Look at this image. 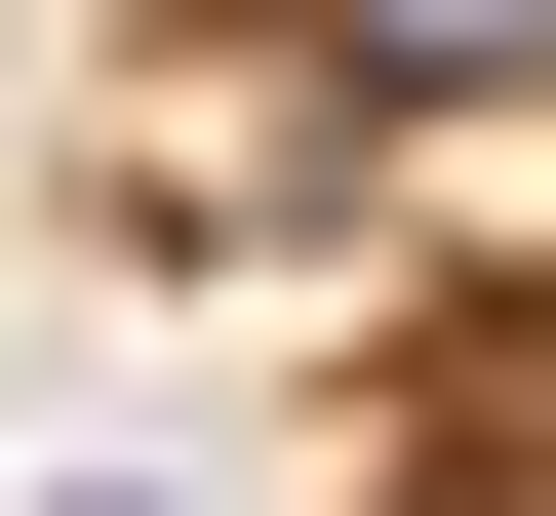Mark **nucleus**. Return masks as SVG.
Returning <instances> with one entry per match:
<instances>
[{
  "mask_svg": "<svg viewBox=\"0 0 556 516\" xmlns=\"http://www.w3.org/2000/svg\"><path fill=\"white\" fill-rule=\"evenodd\" d=\"M278 40H318L358 119H477V80H556V0H278Z\"/></svg>",
  "mask_w": 556,
  "mask_h": 516,
  "instance_id": "f257e3e1",
  "label": "nucleus"
},
{
  "mask_svg": "<svg viewBox=\"0 0 556 516\" xmlns=\"http://www.w3.org/2000/svg\"><path fill=\"white\" fill-rule=\"evenodd\" d=\"M80 516H160V477H80Z\"/></svg>",
  "mask_w": 556,
  "mask_h": 516,
  "instance_id": "f03ea898",
  "label": "nucleus"
}]
</instances>
